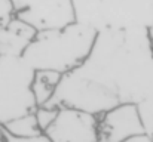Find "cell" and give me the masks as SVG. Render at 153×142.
Returning <instances> with one entry per match:
<instances>
[{"label":"cell","mask_w":153,"mask_h":142,"mask_svg":"<svg viewBox=\"0 0 153 142\" xmlns=\"http://www.w3.org/2000/svg\"><path fill=\"white\" fill-rule=\"evenodd\" d=\"M76 71L101 83L120 102H140L153 93V45L149 28L98 31L89 56Z\"/></svg>","instance_id":"6da1fadb"},{"label":"cell","mask_w":153,"mask_h":142,"mask_svg":"<svg viewBox=\"0 0 153 142\" xmlns=\"http://www.w3.org/2000/svg\"><path fill=\"white\" fill-rule=\"evenodd\" d=\"M95 39L94 28L74 21L62 28L39 31L22 58L34 70H53L65 74L86 61Z\"/></svg>","instance_id":"7a4b0ae2"},{"label":"cell","mask_w":153,"mask_h":142,"mask_svg":"<svg viewBox=\"0 0 153 142\" xmlns=\"http://www.w3.org/2000/svg\"><path fill=\"white\" fill-rule=\"evenodd\" d=\"M76 21L94 28H150L153 0H73Z\"/></svg>","instance_id":"3957f363"},{"label":"cell","mask_w":153,"mask_h":142,"mask_svg":"<svg viewBox=\"0 0 153 142\" xmlns=\"http://www.w3.org/2000/svg\"><path fill=\"white\" fill-rule=\"evenodd\" d=\"M36 70L22 56H0V124L33 113L37 102L31 89Z\"/></svg>","instance_id":"277c9868"},{"label":"cell","mask_w":153,"mask_h":142,"mask_svg":"<svg viewBox=\"0 0 153 142\" xmlns=\"http://www.w3.org/2000/svg\"><path fill=\"white\" fill-rule=\"evenodd\" d=\"M117 104L120 101L111 90L74 70L62 74L55 93L46 105L56 108L67 107L100 116Z\"/></svg>","instance_id":"5b68a950"},{"label":"cell","mask_w":153,"mask_h":142,"mask_svg":"<svg viewBox=\"0 0 153 142\" xmlns=\"http://www.w3.org/2000/svg\"><path fill=\"white\" fill-rule=\"evenodd\" d=\"M15 15L37 31L62 28L76 21L73 0H10Z\"/></svg>","instance_id":"8992f818"},{"label":"cell","mask_w":153,"mask_h":142,"mask_svg":"<svg viewBox=\"0 0 153 142\" xmlns=\"http://www.w3.org/2000/svg\"><path fill=\"white\" fill-rule=\"evenodd\" d=\"M45 135L52 142H98V116L62 107Z\"/></svg>","instance_id":"52a82bcc"},{"label":"cell","mask_w":153,"mask_h":142,"mask_svg":"<svg viewBox=\"0 0 153 142\" xmlns=\"http://www.w3.org/2000/svg\"><path fill=\"white\" fill-rule=\"evenodd\" d=\"M143 133L137 104L120 102L98 116V142H126Z\"/></svg>","instance_id":"ba28073f"},{"label":"cell","mask_w":153,"mask_h":142,"mask_svg":"<svg viewBox=\"0 0 153 142\" xmlns=\"http://www.w3.org/2000/svg\"><path fill=\"white\" fill-rule=\"evenodd\" d=\"M37 33L33 25L13 15L0 27V56H24Z\"/></svg>","instance_id":"9c48e42d"},{"label":"cell","mask_w":153,"mask_h":142,"mask_svg":"<svg viewBox=\"0 0 153 142\" xmlns=\"http://www.w3.org/2000/svg\"><path fill=\"white\" fill-rule=\"evenodd\" d=\"M62 79V73L53 70H36L34 79L31 83V89L36 98L37 107L46 105L53 96L59 82Z\"/></svg>","instance_id":"30bf717a"},{"label":"cell","mask_w":153,"mask_h":142,"mask_svg":"<svg viewBox=\"0 0 153 142\" xmlns=\"http://www.w3.org/2000/svg\"><path fill=\"white\" fill-rule=\"evenodd\" d=\"M3 126L10 135L19 136V138H31V136H39V135L43 133L40 126H39V123H37L34 111L22 114V116L7 121Z\"/></svg>","instance_id":"8fae6325"},{"label":"cell","mask_w":153,"mask_h":142,"mask_svg":"<svg viewBox=\"0 0 153 142\" xmlns=\"http://www.w3.org/2000/svg\"><path fill=\"white\" fill-rule=\"evenodd\" d=\"M137 108L144 127V133L153 138V93L137 102Z\"/></svg>","instance_id":"7c38bea8"},{"label":"cell","mask_w":153,"mask_h":142,"mask_svg":"<svg viewBox=\"0 0 153 142\" xmlns=\"http://www.w3.org/2000/svg\"><path fill=\"white\" fill-rule=\"evenodd\" d=\"M58 111H59V108L49 107V105H39V107L34 110L37 123H39V126H40V129H42L43 133H45V130L51 126L52 123L55 121V118H56V116H58Z\"/></svg>","instance_id":"4fadbf2b"},{"label":"cell","mask_w":153,"mask_h":142,"mask_svg":"<svg viewBox=\"0 0 153 142\" xmlns=\"http://www.w3.org/2000/svg\"><path fill=\"white\" fill-rule=\"evenodd\" d=\"M1 142H52L45 133L39 135V136H31V138H19V136H13L10 135L4 126H3V141Z\"/></svg>","instance_id":"5bb4252c"},{"label":"cell","mask_w":153,"mask_h":142,"mask_svg":"<svg viewBox=\"0 0 153 142\" xmlns=\"http://www.w3.org/2000/svg\"><path fill=\"white\" fill-rule=\"evenodd\" d=\"M15 15L13 6L10 0H0V27L4 25Z\"/></svg>","instance_id":"9a60e30c"},{"label":"cell","mask_w":153,"mask_h":142,"mask_svg":"<svg viewBox=\"0 0 153 142\" xmlns=\"http://www.w3.org/2000/svg\"><path fill=\"white\" fill-rule=\"evenodd\" d=\"M126 142H153V138H150L146 133H143V135H138V136H134V138L128 139Z\"/></svg>","instance_id":"2e32d148"},{"label":"cell","mask_w":153,"mask_h":142,"mask_svg":"<svg viewBox=\"0 0 153 142\" xmlns=\"http://www.w3.org/2000/svg\"><path fill=\"white\" fill-rule=\"evenodd\" d=\"M149 34H150V40H152V45H153V25L149 28Z\"/></svg>","instance_id":"e0dca14e"},{"label":"cell","mask_w":153,"mask_h":142,"mask_svg":"<svg viewBox=\"0 0 153 142\" xmlns=\"http://www.w3.org/2000/svg\"><path fill=\"white\" fill-rule=\"evenodd\" d=\"M3 141V126L0 124V142Z\"/></svg>","instance_id":"ac0fdd59"}]
</instances>
